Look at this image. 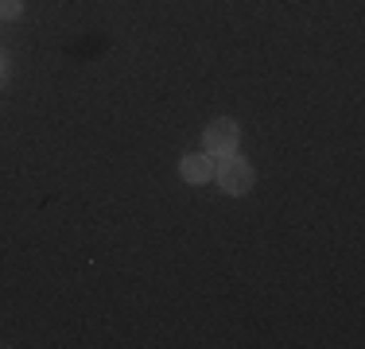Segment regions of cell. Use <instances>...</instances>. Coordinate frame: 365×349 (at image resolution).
<instances>
[{
    "label": "cell",
    "mask_w": 365,
    "mask_h": 349,
    "mask_svg": "<svg viewBox=\"0 0 365 349\" xmlns=\"http://www.w3.org/2000/svg\"><path fill=\"white\" fill-rule=\"evenodd\" d=\"M253 182H257V174H253V167H249L245 160H237V155H222V163H218V187L225 190V194L241 198V194H249V190H253Z\"/></svg>",
    "instance_id": "obj_1"
},
{
    "label": "cell",
    "mask_w": 365,
    "mask_h": 349,
    "mask_svg": "<svg viewBox=\"0 0 365 349\" xmlns=\"http://www.w3.org/2000/svg\"><path fill=\"white\" fill-rule=\"evenodd\" d=\"M20 12H24L20 0H0V20H16Z\"/></svg>",
    "instance_id": "obj_4"
},
{
    "label": "cell",
    "mask_w": 365,
    "mask_h": 349,
    "mask_svg": "<svg viewBox=\"0 0 365 349\" xmlns=\"http://www.w3.org/2000/svg\"><path fill=\"white\" fill-rule=\"evenodd\" d=\"M202 144H206V155H233L237 152V125L230 117H218L214 125H206Z\"/></svg>",
    "instance_id": "obj_2"
},
{
    "label": "cell",
    "mask_w": 365,
    "mask_h": 349,
    "mask_svg": "<svg viewBox=\"0 0 365 349\" xmlns=\"http://www.w3.org/2000/svg\"><path fill=\"white\" fill-rule=\"evenodd\" d=\"M179 174H182L187 182H210V179H214L210 155H182V160H179Z\"/></svg>",
    "instance_id": "obj_3"
},
{
    "label": "cell",
    "mask_w": 365,
    "mask_h": 349,
    "mask_svg": "<svg viewBox=\"0 0 365 349\" xmlns=\"http://www.w3.org/2000/svg\"><path fill=\"white\" fill-rule=\"evenodd\" d=\"M4 74H8V66H4V55H0V82H4Z\"/></svg>",
    "instance_id": "obj_5"
}]
</instances>
